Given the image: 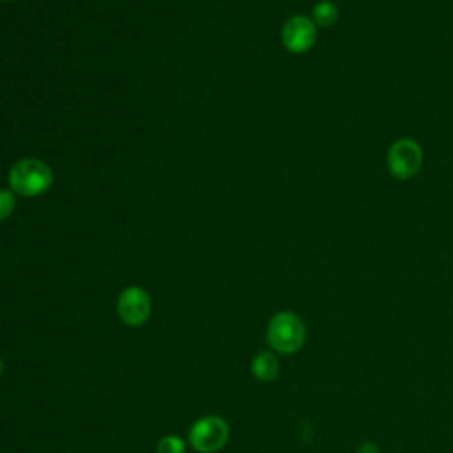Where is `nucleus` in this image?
I'll return each instance as SVG.
<instances>
[{"instance_id":"f257e3e1","label":"nucleus","mask_w":453,"mask_h":453,"mask_svg":"<svg viewBox=\"0 0 453 453\" xmlns=\"http://www.w3.org/2000/svg\"><path fill=\"white\" fill-rule=\"evenodd\" d=\"M265 340L274 352L294 354L306 340L304 322L292 311H278L267 324Z\"/></svg>"},{"instance_id":"f03ea898","label":"nucleus","mask_w":453,"mask_h":453,"mask_svg":"<svg viewBox=\"0 0 453 453\" xmlns=\"http://www.w3.org/2000/svg\"><path fill=\"white\" fill-rule=\"evenodd\" d=\"M53 182L51 168L34 157L16 161L9 170L11 189L21 196H37L44 193Z\"/></svg>"},{"instance_id":"7ed1b4c3","label":"nucleus","mask_w":453,"mask_h":453,"mask_svg":"<svg viewBox=\"0 0 453 453\" xmlns=\"http://www.w3.org/2000/svg\"><path fill=\"white\" fill-rule=\"evenodd\" d=\"M230 435L228 423L219 416H203L189 428V442L198 453L219 451Z\"/></svg>"},{"instance_id":"20e7f679","label":"nucleus","mask_w":453,"mask_h":453,"mask_svg":"<svg viewBox=\"0 0 453 453\" xmlns=\"http://www.w3.org/2000/svg\"><path fill=\"white\" fill-rule=\"evenodd\" d=\"M423 165V150L412 138L396 140L388 152V168L395 179L414 177Z\"/></svg>"},{"instance_id":"39448f33","label":"nucleus","mask_w":453,"mask_h":453,"mask_svg":"<svg viewBox=\"0 0 453 453\" xmlns=\"http://www.w3.org/2000/svg\"><path fill=\"white\" fill-rule=\"evenodd\" d=\"M150 296L142 287H127L117 297V315L126 326H143L150 317Z\"/></svg>"},{"instance_id":"423d86ee","label":"nucleus","mask_w":453,"mask_h":453,"mask_svg":"<svg viewBox=\"0 0 453 453\" xmlns=\"http://www.w3.org/2000/svg\"><path fill=\"white\" fill-rule=\"evenodd\" d=\"M315 39H317L315 23L303 14L288 18L281 28V42L292 53L308 51L315 44Z\"/></svg>"},{"instance_id":"0eeeda50","label":"nucleus","mask_w":453,"mask_h":453,"mask_svg":"<svg viewBox=\"0 0 453 453\" xmlns=\"http://www.w3.org/2000/svg\"><path fill=\"white\" fill-rule=\"evenodd\" d=\"M280 372V361L274 352L262 350L251 361V373L260 382H271Z\"/></svg>"},{"instance_id":"6e6552de","label":"nucleus","mask_w":453,"mask_h":453,"mask_svg":"<svg viewBox=\"0 0 453 453\" xmlns=\"http://www.w3.org/2000/svg\"><path fill=\"white\" fill-rule=\"evenodd\" d=\"M338 19V7L329 2L322 0L313 7V23L320 27H331Z\"/></svg>"},{"instance_id":"1a4fd4ad","label":"nucleus","mask_w":453,"mask_h":453,"mask_svg":"<svg viewBox=\"0 0 453 453\" xmlns=\"http://www.w3.org/2000/svg\"><path fill=\"white\" fill-rule=\"evenodd\" d=\"M156 451L157 453H184L186 442L182 437H179L175 434H168L157 441Z\"/></svg>"},{"instance_id":"9d476101","label":"nucleus","mask_w":453,"mask_h":453,"mask_svg":"<svg viewBox=\"0 0 453 453\" xmlns=\"http://www.w3.org/2000/svg\"><path fill=\"white\" fill-rule=\"evenodd\" d=\"M14 205H16V198L12 191L0 189V221L11 216V212L14 211Z\"/></svg>"},{"instance_id":"9b49d317","label":"nucleus","mask_w":453,"mask_h":453,"mask_svg":"<svg viewBox=\"0 0 453 453\" xmlns=\"http://www.w3.org/2000/svg\"><path fill=\"white\" fill-rule=\"evenodd\" d=\"M356 453H380V449H379V446L373 441H363L356 448Z\"/></svg>"},{"instance_id":"f8f14e48","label":"nucleus","mask_w":453,"mask_h":453,"mask_svg":"<svg viewBox=\"0 0 453 453\" xmlns=\"http://www.w3.org/2000/svg\"><path fill=\"white\" fill-rule=\"evenodd\" d=\"M0 373H2V357H0Z\"/></svg>"}]
</instances>
